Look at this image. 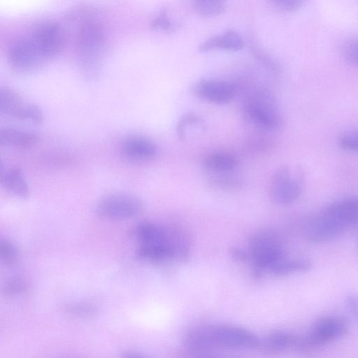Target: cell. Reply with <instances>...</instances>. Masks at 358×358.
<instances>
[{
  "label": "cell",
  "instance_id": "obj_1",
  "mask_svg": "<svg viewBox=\"0 0 358 358\" xmlns=\"http://www.w3.org/2000/svg\"><path fill=\"white\" fill-rule=\"evenodd\" d=\"M358 224V194L338 199L310 217L303 234L309 241L321 243L333 240Z\"/></svg>",
  "mask_w": 358,
  "mask_h": 358
},
{
  "label": "cell",
  "instance_id": "obj_2",
  "mask_svg": "<svg viewBox=\"0 0 358 358\" xmlns=\"http://www.w3.org/2000/svg\"><path fill=\"white\" fill-rule=\"evenodd\" d=\"M185 346L192 351L215 349H248L260 345L259 338L250 331L229 324L195 327L184 336Z\"/></svg>",
  "mask_w": 358,
  "mask_h": 358
},
{
  "label": "cell",
  "instance_id": "obj_3",
  "mask_svg": "<svg viewBox=\"0 0 358 358\" xmlns=\"http://www.w3.org/2000/svg\"><path fill=\"white\" fill-rule=\"evenodd\" d=\"M106 38L101 24L86 20L80 26L76 37V52L83 71L89 76L95 73L105 50Z\"/></svg>",
  "mask_w": 358,
  "mask_h": 358
},
{
  "label": "cell",
  "instance_id": "obj_4",
  "mask_svg": "<svg viewBox=\"0 0 358 358\" xmlns=\"http://www.w3.org/2000/svg\"><path fill=\"white\" fill-rule=\"evenodd\" d=\"M348 331L347 320L339 315H326L319 318L309 331L299 336L296 350L310 351L342 338Z\"/></svg>",
  "mask_w": 358,
  "mask_h": 358
},
{
  "label": "cell",
  "instance_id": "obj_5",
  "mask_svg": "<svg viewBox=\"0 0 358 358\" xmlns=\"http://www.w3.org/2000/svg\"><path fill=\"white\" fill-rule=\"evenodd\" d=\"M244 112L250 123L262 129L271 130L280 123L276 100L266 90H257L248 99Z\"/></svg>",
  "mask_w": 358,
  "mask_h": 358
},
{
  "label": "cell",
  "instance_id": "obj_6",
  "mask_svg": "<svg viewBox=\"0 0 358 358\" xmlns=\"http://www.w3.org/2000/svg\"><path fill=\"white\" fill-rule=\"evenodd\" d=\"M249 253L255 273L258 275L266 271H269L275 263L285 257L277 238L266 232H258L250 237Z\"/></svg>",
  "mask_w": 358,
  "mask_h": 358
},
{
  "label": "cell",
  "instance_id": "obj_7",
  "mask_svg": "<svg viewBox=\"0 0 358 358\" xmlns=\"http://www.w3.org/2000/svg\"><path fill=\"white\" fill-rule=\"evenodd\" d=\"M302 188L301 175L296 170L283 166L278 168L271 178L269 194L274 203L287 205L300 196Z\"/></svg>",
  "mask_w": 358,
  "mask_h": 358
},
{
  "label": "cell",
  "instance_id": "obj_8",
  "mask_svg": "<svg viewBox=\"0 0 358 358\" xmlns=\"http://www.w3.org/2000/svg\"><path fill=\"white\" fill-rule=\"evenodd\" d=\"M143 209V201L127 193H112L102 197L96 205V212L101 217L122 220L138 215Z\"/></svg>",
  "mask_w": 358,
  "mask_h": 358
},
{
  "label": "cell",
  "instance_id": "obj_9",
  "mask_svg": "<svg viewBox=\"0 0 358 358\" xmlns=\"http://www.w3.org/2000/svg\"><path fill=\"white\" fill-rule=\"evenodd\" d=\"M45 60L31 36L16 40L8 49V63L13 69L20 72L32 71Z\"/></svg>",
  "mask_w": 358,
  "mask_h": 358
},
{
  "label": "cell",
  "instance_id": "obj_10",
  "mask_svg": "<svg viewBox=\"0 0 358 358\" xmlns=\"http://www.w3.org/2000/svg\"><path fill=\"white\" fill-rule=\"evenodd\" d=\"M31 36L46 60L57 55L65 44L64 30L55 22L41 24L35 29Z\"/></svg>",
  "mask_w": 358,
  "mask_h": 358
},
{
  "label": "cell",
  "instance_id": "obj_11",
  "mask_svg": "<svg viewBox=\"0 0 358 358\" xmlns=\"http://www.w3.org/2000/svg\"><path fill=\"white\" fill-rule=\"evenodd\" d=\"M194 92L201 99L215 104L230 102L236 94V87L230 83L211 79H203L194 87Z\"/></svg>",
  "mask_w": 358,
  "mask_h": 358
},
{
  "label": "cell",
  "instance_id": "obj_12",
  "mask_svg": "<svg viewBox=\"0 0 358 358\" xmlns=\"http://www.w3.org/2000/svg\"><path fill=\"white\" fill-rule=\"evenodd\" d=\"M120 150L126 159L136 162L151 160L157 154V148L150 140L137 136L125 138L121 144Z\"/></svg>",
  "mask_w": 358,
  "mask_h": 358
},
{
  "label": "cell",
  "instance_id": "obj_13",
  "mask_svg": "<svg viewBox=\"0 0 358 358\" xmlns=\"http://www.w3.org/2000/svg\"><path fill=\"white\" fill-rule=\"evenodd\" d=\"M0 182L1 185L11 194L20 197L29 196V187L20 169L6 168L3 164L0 167Z\"/></svg>",
  "mask_w": 358,
  "mask_h": 358
},
{
  "label": "cell",
  "instance_id": "obj_14",
  "mask_svg": "<svg viewBox=\"0 0 358 358\" xmlns=\"http://www.w3.org/2000/svg\"><path fill=\"white\" fill-rule=\"evenodd\" d=\"M243 45L244 41L241 35L236 31L229 30L203 41L199 45V50L204 52L216 50L237 51Z\"/></svg>",
  "mask_w": 358,
  "mask_h": 358
},
{
  "label": "cell",
  "instance_id": "obj_15",
  "mask_svg": "<svg viewBox=\"0 0 358 358\" xmlns=\"http://www.w3.org/2000/svg\"><path fill=\"white\" fill-rule=\"evenodd\" d=\"M38 136L29 131L13 128H4L0 131L1 145L27 148L38 143Z\"/></svg>",
  "mask_w": 358,
  "mask_h": 358
},
{
  "label": "cell",
  "instance_id": "obj_16",
  "mask_svg": "<svg viewBox=\"0 0 358 358\" xmlns=\"http://www.w3.org/2000/svg\"><path fill=\"white\" fill-rule=\"evenodd\" d=\"M312 262L304 258H287L285 256L275 263L269 272L277 276H285L310 270Z\"/></svg>",
  "mask_w": 358,
  "mask_h": 358
},
{
  "label": "cell",
  "instance_id": "obj_17",
  "mask_svg": "<svg viewBox=\"0 0 358 358\" xmlns=\"http://www.w3.org/2000/svg\"><path fill=\"white\" fill-rule=\"evenodd\" d=\"M299 335L289 331L277 330L271 332L266 340V345L271 352H281L289 349L296 350Z\"/></svg>",
  "mask_w": 358,
  "mask_h": 358
},
{
  "label": "cell",
  "instance_id": "obj_18",
  "mask_svg": "<svg viewBox=\"0 0 358 358\" xmlns=\"http://www.w3.org/2000/svg\"><path fill=\"white\" fill-rule=\"evenodd\" d=\"M203 164L206 169L211 171L228 172L236 167L237 160L230 154L215 152L207 155L203 159Z\"/></svg>",
  "mask_w": 358,
  "mask_h": 358
},
{
  "label": "cell",
  "instance_id": "obj_19",
  "mask_svg": "<svg viewBox=\"0 0 358 358\" xmlns=\"http://www.w3.org/2000/svg\"><path fill=\"white\" fill-rule=\"evenodd\" d=\"M25 101L14 90L5 87L0 92V112L14 118Z\"/></svg>",
  "mask_w": 358,
  "mask_h": 358
},
{
  "label": "cell",
  "instance_id": "obj_20",
  "mask_svg": "<svg viewBox=\"0 0 358 358\" xmlns=\"http://www.w3.org/2000/svg\"><path fill=\"white\" fill-rule=\"evenodd\" d=\"M196 11L203 16L213 17L225 9V0H192Z\"/></svg>",
  "mask_w": 358,
  "mask_h": 358
},
{
  "label": "cell",
  "instance_id": "obj_21",
  "mask_svg": "<svg viewBox=\"0 0 358 358\" xmlns=\"http://www.w3.org/2000/svg\"><path fill=\"white\" fill-rule=\"evenodd\" d=\"M63 310L72 317H86L94 315L98 310V306L92 302L83 301L66 304Z\"/></svg>",
  "mask_w": 358,
  "mask_h": 358
},
{
  "label": "cell",
  "instance_id": "obj_22",
  "mask_svg": "<svg viewBox=\"0 0 358 358\" xmlns=\"http://www.w3.org/2000/svg\"><path fill=\"white\" fill-rule=\"evenodd\" d=\"M15 118L40 124L43 121V113L38 106L25 102L21 109L17 113Z\"/></svg>",
  "mask_w": 358,
  "mask_h": 358
},
{
  "label": "cell",
  "instance_id": "obj_23",
  "mask_svg": "<svg viewBox=\"0 0 358 358\" xmlns=\"http://www.w3.org/2000/svg\"><path fill=\"white\" fill-rule=\"evenodd\" d=\"M0 258L1 262L6 266H13L17 261V250L7 239L1 238L0 241Z\"/></svg>",
  "mask_w": 358,
  "mask_h": 358
},
{
  "label": "cell",
  "instance_id": "obj_24",
  "mask_svg": "<svg viewBox=\"0 0 358 358\" xmlns=\"http://www.w3.org/2000/svg\"><path fill=\"white\" fill-rule=\"evenodd\" d=\"M338 144L345 150L358 153V129L343 134L339 138Z\"/></svg>",
  "mask_w": 358,
  "mask_h": 358
},
{
  "label": "cell",
  "instance_id": "obj_25",
  "mask_svg": "<svg viewBox=\"0 0 358 358\" xmlns=\"http://www.w3.org/2000/svg\"><path fill=\"white\" fill-rule=\"evenodd\" d=\"M27 289V284L21 278H13L6 282L3 287V292L6 296H14L19 295Z\"/></svg>",
  "mask_w": 358,
  "mask_h": 358
},
{
  "label": "cell",
  "instance_id": "obj_26",
  "mask_svg": "<svg viewBox=\"0 0 358 358\" xmlns=\"http://www.w3.org/2000/svg\"><path fill=\"white\" fill-rule=\"evenodd\" d=\"M345 305L351 319L358 327V294L356 292L348 294L345 297Z\"/></svg>",
  "mask_w": 358,
  "mask_h": 358
},
{
  "label": "cell",
  "instance_id": "obj_27",
  "mask_svg": "<svg viewBox=\"0 0 358 358\" xmlns=\"http://www.w3.org/2000/svg\"><path fill=\"white\" fill-rule=\"evenodd\" d=\"M213 187L224 190L237 189L241 187V183L234 178H218L212 181Z\"/></svg>",
  "mask_w": 358,
  "mask_h": 358
},
{
  "label": "cell",
  "instance_id": "obj_28",
  "mask_svg": "<svg viewBox=\"0 0 358 358\" xmlns=\"http://www.w3.org/2000/svg\"><path fill=\"white\" fill-rule=\"evenodd\" d=\"M344 55L350 64L358 66V38L350 41L345 45Z\"/></svg>",
  "mask_w": 358,
  "mask_h": 358
},
{
  "label": "cell",
  "instance_id": "obj_29",
  "mask_svg": "<svg viewBox=\"0 0 358 358\" xmlns=\"http://www.w3.org/2000/svg\"><path fill=\"white\" fill-rule=\"evenodd\" d=\"M272 3L280 10L293 12L301 8L303 0H270Z\"/></svg>",
  "mask_w": 358,
  "mask_h": 358
},
{
  "label": "cell",
  "instance_id": "obj_30",
  "mask_svg": "<svg viewBox=\"0 0 358 358\" xmlns=\"http://www.w3.org/2000/svg\"><path fill=\"white\" fill-rule=\"evenodd\" d=\"M152 26L155 29L167 31L172 29L173 23L170 20L166 12L164 10L153 20Z\"/></svg>",
  "mask_w": 358,
  "mask_h": 358
},
{
  "label": "cell",
  "instance_id": "obj_31",
  "mask_svg": "<svg viewBox=\"0 0 358 358\" xmlns=\"http://www.w3.org/2000/svg\"><path fill=\"white\" fill-rule=\"evenodd\" d=\"M230 253L232 258L237 262H247L250 261V253H247L241 248H231Z\"/></svg>",
  "mask_w": 358,
  "mask_h": 358
},
{
  "label": "cell",
  "instance_id": "obj_32",
  "mask_svg": "<svg viewBox=\"0 0 358 358\" xmlns=\"http://www.w3.org/2000/svg\"><path fill=\"white\" fill-rule=\"evenodd\" d=\"M357 250H358V236H357Z\"/></svg>",
  "mask_w": 358,
  "mask_h": 358
}]
</instances>
